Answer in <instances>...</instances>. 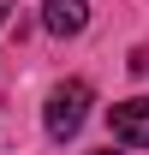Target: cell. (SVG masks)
Wrapping results in <instances>:
<instances>
[{"instance_id": "6da1fadb", "label": "cell", "mask_w": 149, "mask_h": 155, "mask_svg": "<svg viewBox=\"0 0 149 155\" xmlns=\"http://www.w3.org/2000/svg\"><path fill=\"white\" fill-rule=\"evenodd\" d=\"M90 84H84V78H72V84H60L54 96H48V137H60V143H66V137H78V125H84V114H90Z\"/></svg>"}, {"instance_id": "7a4b0ae2", "label": "cell", "mask_w": 149, "mask_h": 155, "mask_svg": "<svg viewBox=\"0 0 149 155\" xmlns=\"http://www.w3.org/2000/svg\"><path fill=\"white\" fill-rule=\"evenodd\" d=\"M108 125H113L119 143L149 149V96H131V101H119V107H108Z\"/></svg>"}, {"instance_id": "3957f363", "label": "cell", "mask_w": 149, "mask_h": 155, "mask_svg": "<svg viewBox=\"0 0 149 155\" xmlns=\"http://www.w3.org/2000/svg\"><path fill=\"white\" fill-rule=\"evenodd\" d=\"M42 24H48L54 36H84L90 6H84V0H48V6H42Z\"/></svg>"}, {"instance_id": "277c9868", "label": "cell", "mask_w": 149, "mask_h": 155, "mask_svg": "<svg viewBox=\"0 0 149 155\" xmlns=\"http://www.w3.org/2000/svg\"><path fill=\"white\" fill-rule=\"evenodd\" d=\"M6 12H12V0H0V24H6Z\"/></svg>"}, {"instance_id": "5b68a950", "label": "cell", "mask_w": 149, "mask_h": 155, "mask_svg": "<svg viewBox=\"0 0 149 155\" xmlns=\"http://www.w3.org/2000/svg\"><path fill=\"white\" fill-rule=\"evenodd\" d=\"M95 155H119V149H95Z\"/></svg>"}]
</instances>
